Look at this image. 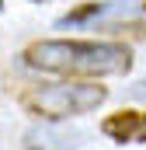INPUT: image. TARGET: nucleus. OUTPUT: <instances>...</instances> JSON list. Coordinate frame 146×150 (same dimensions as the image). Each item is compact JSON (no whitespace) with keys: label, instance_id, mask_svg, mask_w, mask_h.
Listing matches in <instances>:
<instances>
[{"label":"nucleus","instance_id":"7ed1b4c3","mask_svg":"<svg viewBox=\"0 0 146 150\" xmlns=\"http://www.w3.org/2000/svg\"><path fill=\"white\" fill-rule=\"evenodd\" d=\"M101 133L115 140V143H146V112L136 108H122V112H111L101 122Z\"/></svg>","mask_w":146,"mask_h":150},{"label":"nucleus","instance_id":"f257e3e1","mask_svg":"<svg viewBox=\"0 0 146 150\" xmlns=\"http://www.w3.org/2000/svg\"><path fill=\"white\" fill-rule=\"evenodd\" d=\"M25 67L56 77H122L132 70V49L118 38H35L21 49Z\"/></svg>","mask_w":146,"mask_h":150},{"label":"nucleus","instance_id":"f03ea898","mask_svg":"<svg viewBox=\"0 0 146 150\" xmlns=\"http://www.w3.org/2000/svg\"><path fill=\"white\" fill-rule=\"evenodd\" d=\"M105 101H108V87L101 80H84V77L42 80V84H32L18 94V105L32 119H45V122L98 112Z\"/></svg>","mask_w":146,"mask_h":150},{"label":"nucleus","instance_id":"0eeeda50","mask_svg":"<svg viewBox=\"0 0 146 150\" xmlns=\"http://www.w3.org/2000/svg\"><path fill=\"white\" fill-rule=\"evenodd\" d=\"M0 11H4V0H0Z\"/></svg>","mask_w":146,"mask_h":150},{"label":"nucleus","instance_id":"423d86ee","mask_svg":"<svg viewBox=\"0 0 146 150\" xmlns=\"http://www.w3.org/2000/svg\"><path fill=\"white\" fill-rule=\"evenodd\" d=\"M132 94H136V98H143V101H146V80H139V84H132Z\"/></svg>","mask_w":146,"mask_h":150},{"label":"nucleus","instance_id":"6e6552de","mask_svg":"<svg viewBox=\"0 0 146 150\" xmlns=\"http://www.w3.org/2000/svg\"><path fill=\"white\" fill-rule=\"evenodd\" d=\"M143 14H146V4H143Z\"/></svg>","mask_w":146,"mask_h":150},{"label":"nucleus","instance_id":"39448f33","mask_svg":"<svg viewBox=\"0 0 146 150\" xmlns=\"http://www.w3.org/2000/svg\"><path fill=\"white\" fill-rule=\"evenodd\" d=\"M108 32H115V35H125V32H129L132 38H146V25H115Z\"/></svg>","mask_w":146,"mask_h":150},{"label":"nucleus","instance_id":"20e7f679","mask_svg":"<svg viewBox=\"0 0 146 150\" xmlns=\"http://www.w3.org/2000/svg\"><path fill=\"white\" fill-rule=\"evenodd\" d=\"M101 11H105V4H101V0H87V4L73 7L70 14H63V18H59V25H84V21H91L94 14H101Z\"/></svg>","mask_w":146,"mask_h":150}]
</instances>
